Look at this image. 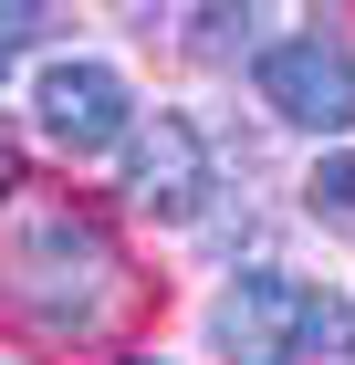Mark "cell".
Here are the masks:
<instances>
[{
	"label": "cell",
	"mask_w": 355,
	"mask_h": 365,
	"mask_svg": "<svg viewBox=\"0 0 355 365\" xmlns=\"http://www.w3.org/2000/svg\"><path fill=\"white\" fill-rule=\"evenodd\" d=\"M126 198H136L146 220H178L189 230L199 209H209V125L178 105L136 115V136H126Z\"/></svg>",
	"instance_id": "cell-5"
},
{
	"label": "cell",
	"mask_w": 355,
	"mask_h": 365,
	"mask_svg": "<svg viewBox=\"0 0 355 365\" xmlns=\"http://www.w3.org/2000/svg\"><path fill=\"white\" fill-rule=\"evenodd\" d=\"M251 31H261V21H251L241 0H219V11H199L189 53H199V63H241V53H251Z\"/></svg>",
	"instance_id": "cell-7"
},
{
	"label": "cell",
	"mask_w": 355,
	"mask_h": 365,
	"mask_svg": "<svg viewBox=\"0 0 355 365\" xmlns=\"http://www.w3.org/2000/svg\"><path fill=\"white\" fill-rule=\"evenodd\" d=\"M334 365H355V355H334Z\"/></svg>",
	"instance_id": "cell-11"
},
{
	"label": "cell",
	"mask_w": 355,
	"mask_h": 365,
	"mask_svg": "<svg viewBox=\"0 0 355 365\" xmlns=\"http://www.w3.org/2000/svg\"><path fill=\"white\" fill-rule=\"evenodd\" d=\"M209 344L219 365H334L355 355V303L334 282H303V272H230L209 303Z\"/></svg>",
	"instance_id": "cell-2"
},
{
	"label": "cell",
	"mask_w": 355,
	"mask_h": 365,
	"mask_svg": "<svg viewBox=\"0 0 355 365\" xmlns=\"http://www.w3.org/2000/svg\"><path fill=\"white\" fill-rule=\"evenodd\" d=\"M0 292L53 344H105L136 313V272H126V251L94 209H21L11 251H0Z\"/></svg>",
	"instance_id": "cell-1"
},
{
	"label": "cell",
	"mask_w": 355,
	"mask_h": 365,
	"mask_svg": "<svg viewBox=\"0 0 355 365\" xmlns=\"http://www.w3.org/2000/svg\"><path fill=\"white\" fill-rule=\"evenodd\" d=\"M0 198H21V146H0Z\"/></svg>",
	"instance_id": "cell-9"
},
{
	"label": "cell",
	"mask_w": 355,
	"mask_h": 365,
	"mask_svg": "<svg viewBox=\"0 0 355 365\" xmlns=\"http://www.w3.org/2000/svg\"><path fill=\"white\" fill-rule=\"evenodd\" d=\"M31 125H42V146H63V157H126V136H136V94H126L115 63L53 53L42 73H31Z\"/></svg>",
	"instance_id": "cell-3"
},
{
	"label": "cell",
	"mask_w": 355,
	"mask_h": 365,
	"mask_svg": "<svg viewBox=\"0 0 355 365\" xmlns=\"http://www.w3.org/2000/svg\"><path fill=\"white\" fill-rule=\"evenodd\" d=\"M126 365H167V355H126Z\"/></svg>",
	"instance_id": "cell-10"
},
{
	"label": "cell",
	"mask_w": 355,
	"mask_h": 365,
	"mask_svg": "<svg viewBox=\"0 0 355 365\" xmlns=\"http://www.w3.org/2000/svg\"><path fill=\"white\" fill-rule=\"evenodd\" d=\"M21 31H31V0H11V11H0V84H11V53H21Z\"/></svg>",
	"instance_id": "cell-8"
},
{
	"label": "cell",
	"mask_w": 355,
	"mask_h": 365,
	"mask_svg": "<svg viewBox=\"0 0 355 365\" xmlns=\"http://www.w3.org/2000/svg\"><path fill=\"white\" fill-rule=\"evenodd\" d=\"M261 105L303 136H355V42L345 31H293L261 53Z\"/></svg>",
	"instance_id": "cell-4"
},
{
	"label": "cell",
	"mask_w": 355,
	"mask_h": 365,
	"mask_svg": "<svg viewBox=\"0 0 355 365\" xmlns=\"http://www.w3.org/2000/svg\"><path fill=\"white\" fill-rule=\"evenodd\" d=\"M303 220L334 230V240H355V157H314V178H303Z\"/></svg>",
	"instance_id": "cell-6"
}]
</instances>
